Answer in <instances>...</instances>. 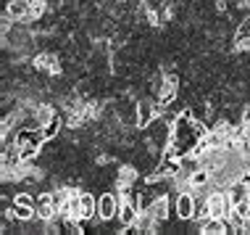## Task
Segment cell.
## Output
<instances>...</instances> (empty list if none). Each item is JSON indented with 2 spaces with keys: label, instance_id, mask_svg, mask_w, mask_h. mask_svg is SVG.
<instances>
[{
  "label": "cell",
  "instance_id": "10",
  "mask_svg": "<svg viewBox=\"0 0 250 235\" xmlns=\"http://www.w3.org/2000/svg\"><path fill=\"white\" fill-rule=\"evenodd\" d=\"M234 43H237V48H250V16L240 22L237 32H234Z\"/></svg>",
  "mask_w": 250,
  "mask_h": 235
},
{
  "label": "cell",
  "instance_id": "1",
  "mask_svg": "<svg viewBox=\"0 0 250 235\" xmlns=\"http://www.w3.org/2000/svg\"><path fill=\"white\" fill-rule=\"evenodd\" d=\"M119 206H121V198L113 196V193H103L98 198V217L100 222H111V219L119 217Z\"/></svg>",
  "mask_w": 250,
  "mask_h": 235
},
{
  "label": "cell",
  "instance_id": "5",
  "mask_svg": "<svg viewBox=\"0 0 250 235\" xmlns=\"http://www.w3.org/2000/svg\"><path fill=\"white\" fill-rule=\"evenodd\" d=\"M79 217L87 219V222H95L98 219V198L87 190L79 193Z\"/></svg>",
  "mask_w": 250,
  "mask_h": 235
},
{
  "label": "cell",
  "instance_id": "14",
  "mask_svg": "<svg viewBox=\"0 0 250 235\" xmlns=\"http://www.w3.org/2000/svg\"><path fill=\"white\" fill-rule=\"evenodd\" d=\"M242 124H250V103L242 109Z\"/></svg>",
  "mask_w": 250,
  "mask_h": 235
},
{
  "label": "cell",
  "instance_id": "6",
  "mask_svg": "<svg viewBox=\"0 0 250 235\" xmlns=\"http://www.w3.org/2000/svg\"><path fill=\"white\" fill-rule=\"evenodd\" d=\"M29 13H32L29 0H11L8 8H5V16L13 19V22H24V19H29Z\"/></svg>",
  "mask_w": 250,
  "mask_h": 235
},
{
  "label": "cell",
  "instance_id": "8",
  "mask_svg": "<svg viewBox=\"0 0 250 235\" xmlns=\"http://www.w3.org/2000/svg\"><path fill=\"white\" fill-rule=\"evenodd\" d=\"M8 214H13L16 222H32V219L37 217V209L35 206H26V204H13Z\"/></svg>",
  "mask_w": 250,
  "mask_h": 235
},
{
  "label": "cell",
  "instance_id": "7",
  "mask_svg": "<svg viewBox=\"0 0 250 235\" xmlns=\"http://www.w3.org/2000/svg\"><path fill=\"white\" fill-rule=\"evenodd\" d=\"M158 114H161L158 106H153V103H140V106H137V127H140V130H147Z\"/></svg>",
  "mask_w": 250,
  "mask_h": 235
},
{
  "label": "cell",
  "instance_id": "9",
  "mask_svg": "<svg viewBox=\"0 0 250 235\" xmlns=\"http://www.w3.org/2000/svg\"><path fill=\"white\" fill-rule=\"evenodd\" d=\"M147 212H150L153 217L158 219V225H166V219H168V201H166L164 196L155 198V201H153V206H150Z\"/></svg>",
  "mask_w": 250,
  "mask_h": 235
},
{
  "label": "cell",
  "instance_id": "2",
  "mask_svg": "<svg viewBox=\"0 0 250 235\" xmlns=\"http://www.w3.org/2000/svg\"><path fill=\"white\" fill-rule=\"evenodd\" d=\"M119 230L121 233H126V230H132L134 225H137V219H140V209H137V204H132L129 198H124L121 201V206H119Z\"/></svg>",
  "mask_w": 250,
  "mask_h": 235
},
{
  "label": "cell",
  "instance_id": "11",
  "mask_svg": "<svg viewBox=\"0 0 250 235\" xmlns=\"http://www.w3.org/2000/svg\"><path fill=\"white\" fill-rule=\"evenodd\" d=\"M35 66H37V69H42V71L56 74V71H58V58L53 56V53H42V56L35 58Z\"/></svg>",
  "mask_w": 250,
  "mask_h": 235
},
{
  "label": "cell",
  "instance_id": "3",
  "mask_svg": "<svg viewBox=\"0 0 250 235\" xmlns=\"http://www.w3.org/2000/svg\"><path fill=\"white\" fill-rule=\"evenodd\" d=\"M35 206H37V219H53V217H58L56 193H40Z\"/></svg>",
  "mask_w": 250,
  "mask_h": 235
},
{
  "label": "cell",
  "instance_id": "4",
  "mask_svg": "<svg viewBox=\"0 0 250 235\" xmlns=\"http://www.w3.org/2000/svg\"><path fill=\"white\" fill-rule=\"evenodd\" d=\"M174 214L182 222H190L195 214V193H179L177 201H174Z\"/></svg>",
  "mask_w": 250,
  "mask_h": 235
},
{
  "label": "cell",
  "instance_id": "12",
  "mask_svg": "<svg viewBox=\"0 0 250 235\" xmlns=\"http://www.w3.org/2000/svg\"><path fill=\"white\" fill-rule=\"evenodd\" d=\"M61 130H63V119H61L58 114H56V117H53L50 122L42 127V132H45V140H56V138L61 135Z\"/></svg>",
  "mask_w": 250,
  "mask_h": 235
},
{
  "label": "cell",
  "instance_id": "13",
  "mask_svg": "<svg viewBox=\"0 0 250 235\" xmlns=\"http://www.w3.org/2000/svg\"><path fill=\"white\" fill-rule=\"evenodd\" d=\"M13 204H26V206H35L37 201H35V196H29V193H16L13 196ZM37 209V206H35Z\"/></svg>",
  "mask_w": 250,
  "mask_h": 235
}]
</instances>
